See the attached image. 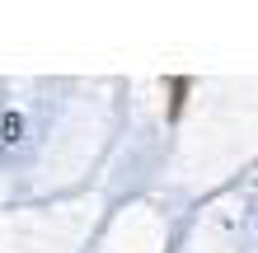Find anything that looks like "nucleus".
<instances>
[{"label":"nucleus","mask_w":258,"mask_h":253,"mask_svg":"<svg viewBox=\"0 0 258 253\" xmlns=\"http://www.w3.org/2000/svg\"><path fill=\"white\" fill-rule=\"evenodd\" d=\"M5 141H19V117H5Z\"/></svg>","instance_id":"f257e3e1"}]
</instances>
